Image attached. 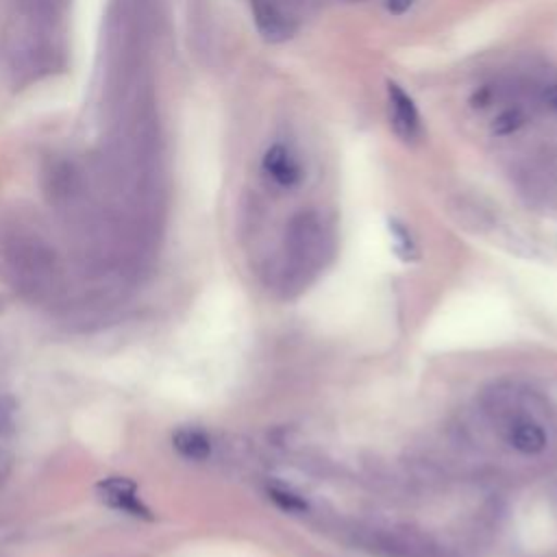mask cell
<instances>
[{
  "instance_id": "6da1fadb",
  "label": "cell",
  "mask_w": 557,
  "mask_h": 557,
  "mask_svg": "<svg viewBox=\"0 0 557 557\" xmlns=\"http://www.w3.org/2000/svg\"><path fill=\"white\" fill-rule=\"evenodd\" d=\"M287 257L296 272H313L324 252V226L315 211H298L287 224Z\"/></svg>"
},
{
  "instance_id": "7a4b0ae2",
  "label": "cell",
  "mask_w": 557,
  "mask_h": 557,
  "mask_svg": "<svg viewBox=\"0 0 557 557\" xmlns=\"http://www.w3.org/2000/svg\"><path fill=\"white\" fill-rule=\"evenodd\" d=\"M250 11L255 26L265 41L278 44L296 33V20L292 11L276 0H250Z\"/></svg>"
},
{
  "instance_id": "3957f363",
  "label": "cell",
  "mask_w": 557,
  "mask_h": 557,
  "mask_svg": "<svg viewBox=\"0 0 557 557\" xmlns=\"http://www.w3.org/2000/svg\"><path fill=\"white\" fill-rule=\"evenodd\" d=\"M505 440L513 450H518L520 455H529V457L544 453L548 446L544 426L524 413L509 418V422L505 426Z\"/></svg>"
},
{
  "instance_id": "277c9868",
  "label": "cell",
  "mask_w": 557,
  "mask_h": 557,
  "mask_svg": "<svg viewBox=\"0 0 557 557\" xmlns=\"http://www.w3.org/2000/svg\"><path fill=\"white\" fill-rule=\"evenodd\" d=\"M98 494L109 507H113L122 513H128V516H135V518H150V511L144 505V500L139 498V492H137L135 483L124 479V476H111V479L100 481L98 483Z\"/></svg>"
},
{
  "instance_id": "5b68a950",
  "label": "cell",
  "mask_w": 557,
  "mask_h": 557,
  "mask_svg": "<svg viewBox=\"0 0 557 557\" xmlns=\"http://www.w3.org/2000/svg\"><path fill=\"white\" fill-rule=\"evenodd\" d=\"M387 98L392 107V126L396 135L405 141H416L420 137V115L411 96L398 85L387 81Z\"/></svg>"
},
{
  "instance_id": "8992f818",
  "label": "cell",
  "mask_w": 557,
  "mask_h": 557,
  "mask_svg": "<svg viewBox=\"0 0 557 557\" xmlns=\"http://www.w3.org/2000/svg\"><path fill=\"white\" fill-rule=\"evenodd\" d=\"M263 170L278 187H294L302 178L298 159L283 144H274L265 150Z\"/></svg>"
},
{
  "instance_id": "52a82bcc",
  "label": "cell",
  "mask_w": 557,
  "mask_h": 557,
  "mask_svg": "<svg viewBox=\"0 0 557 557\" xmlns=\"http://www.w3.org/2000/svg\"><path fill=\"white\" fill-rule=\"evenodd\" d=\"M172 444L181 457L191 461H205L211 455V440L200 429H191V426L178 429L172 437Z\"/></svg>"
},
{
  "instance_id": "ba28073f",
  "label": "cell",
  "mask_w": 557,
  "mask_h": 557,
  "mask_svg": "<svg viewBox=\"0 0 557 557\" xmlns=\"http://www.w3.org/2000/svg\"><path fill=\"white\" fill-rule=\"evenodd\" d=\"M11 435H13V418L11 407L0 400V483L11 466Z\"/></svg>"
},
{
  "instance_id": "9c48e42d",
  "label": "cell",
  "mask_w": 557,
  "mask_h": 557,
  "mask_svg": "<svg viewBox=\"0 0 557 557\" xmlns=\"http://www.w3.org/2000/svg\"><path fill=\"white\" fill-rule=\"evenodd\" d=\"M527 122V115L520 107H507L503 109L494 120H492V133L498 135V137H507V135H513L516 131H520Z\"/></svg>"
},
{
  "instance_id": "30bf717a",
  "label": "cell",
  "mask_w": 557,
  "mask_h": 557,
  "mask_svg": "<svg viewBox=\"0 0 557 557\" xmlns=\"http://www.w3.org/2000/svg\"><path fill=\"white\" fill-rule=\"evenodd\" d=\"M270 496L274 503H278L287 511H305L307 509L305 500H300L296 494H292L287 490H270Z\"/></svg>"
},
{
  "instance_id": "8fae6325",
  "label": "cell",
  "mask_w": 557,
  "mask_h": 557,
  "mask_svg": "<svg viewBox=\"0 0 557 557\" xmlns=\"http://www.w3.org/2000/svg\"><path fill=\"white\" fill-rule=\"evenodd\" d=\"M492 100H494V91L490 89V87H481V89H476L474 94H472V107H476V109H485L487 104H492Z\"/></svg>"
},
{
  "instance_id": "7c38bea8",
  "label": "cell",
  "mask_w": 557,
  "mask_h": 557,
  "mask_svg": "<svg viewBox=\"0 0 557 557\" xmlns=\"http://www.w3.org/2000/svg\"><path fill=\"white\" fill-rule=\"evenodd\" d=\"M413 2H416V0H385V7H387L389 13L403 15V13H407V11L413 7Z\"/></svg>"
},
{
  "instance_id": "4fadbf2b",
  "label": "cell",
  "mask_w": 557,
  "mask_h": 557,
  "mask_svg": "<svg viewBox=\"0 0 557 557\" xmlns=\"http://www.w3.org/2000/svg\"><path fill=\"white\" fill-rule=\"evenodd\" d=\"M542 100H544V104H546L550 111L557 113V85H548V87L544 89V94H542Z\"/></svg>"
}]
</instances>
